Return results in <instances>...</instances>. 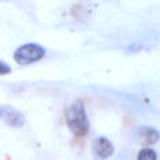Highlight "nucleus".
<instances>
[{
	"mask_svg": "<svg viewBox=\"0 0 160 160\" xmlns=\"http://www.w3.org/2000/svg\"><path fill=\"white\" fill-rule=\"evenodd\" d=\"M66 125L69 132L77 137H84L89 133V118H87L86 105L82 100L69 103L66 109Z\"/></svg>",
	"mask_w": 160,
	"mask_h": 160,
	"instance_id": "1",
	"label": "nucleus"
},
{
	"mask_svg": "<svg viewBox=\"0 0 160 160\" xmlns=\"http://www.w3.org/2000/svg\"><path fill=\"white\" fill-rule=\"evenodd\" d=\"M45 55H46L45 46H41L39 43H23L14 50L12 59L20 66H29V64L39 62L41 59H45Z\"/></svg>",
	"mask_w": 160,
	"mask_h": 160,
	"instance_id": "2",
	"label": "nucleus"
},
{
	"mask_svg": "<svg viewBox=\"0 0 160 160\" xmlns=\"http://www.w3.org/2000/svg\"><path fill=\"white\" fill-rule=\"evenodd\" d=\"M0 119L12 128H22L25 125V116L22 110H18L12 105H6V103L0 105Z\"/></svg>",
	"mask_w": 160,
	"mask_h": 160,
	"instance_id": "3",
	"label": "nucleus"
},
{
	"mask_svg": "<svg viewBox=\"0 0 160 160\" xmlns=\"http://www.w3.org/2000/svg\"><path fill=\"white\" fill-rule=\"evenodd\" d=\"M114 155V144L107 137H98L92 142V157L96 160H107Z\"/></svg>",
	"mask_w": 160,
	"mask_h": 160,
	"instance_id": "4",
	"label": "nucleus"
},
{
	"mask_svg": "<svg viewBox=\"0 0 160 160\" xmlns=\"http://www.w3.org/2000/svg\"><path fill=\"white\" fill-rule=\"evenodd\" d=\"M137 133H139V139L144 144H155L158 141V130L153 128V126H141Z\"/></svg>",
	"mask_w": 160,
	"mask_h": 160,
	"instance_id": "5",
	"label": "nucleus"
},
{
	"mask_svg": "<svg viewBox=\"0 0 160 160\" xmlns=\"http://www.w3.org/2000/svg\"><path fill=\"white\" fill-rule=\"evenodd\" d=\"M158 158V155L155 151L153 148H149V146H144V148L139 149L137 153V160H157Z\"/></svg>",
	"mask_w": 160,
	"mask_h": 160,
	"instance_id": "6",
	"label": "nucleus"
},
{
	"mask_svg": "<svg viewBox=\"0 0 160 160\" xmlns=\"http://www.w3.org/2000/svg\"><path fill=\"white\" fill-rule=\"evenodd\" d=\"M9 73H11V66L0 59V75H9Z\"/></svg>",
	"mask_w": 160,
	"mask_h": 160,
	"instance_id": "7",
	"label": "nucleus"
}]
</instances>
